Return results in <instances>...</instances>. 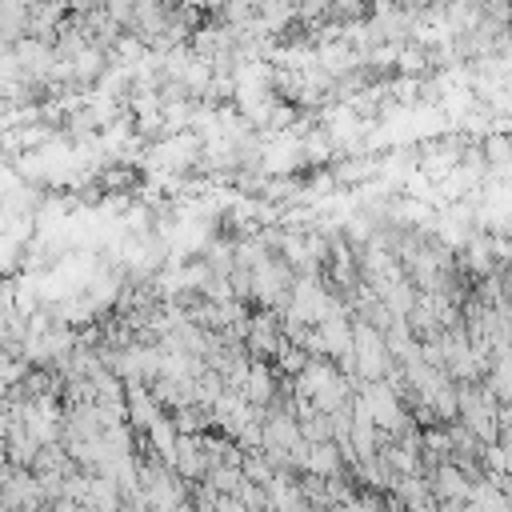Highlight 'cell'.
I'll use <instances>...</instances> for the list:
<instances>
[{
	"instance_id": "6da1fadb",
	"label": "cell",
	"mask_w": 512,
	"mask_h": 512,
	"mask_svg": "<svg viewBox=\"0 0 512 512\" xmlns=\"http://www.w3.org/2000/svg\"><path fill=\"white\" fill-rule=\"evenodd\" d=\"M104 0H64V8H72L76 16H84V12H96Z\"/></svg>"
}]
</instances>
